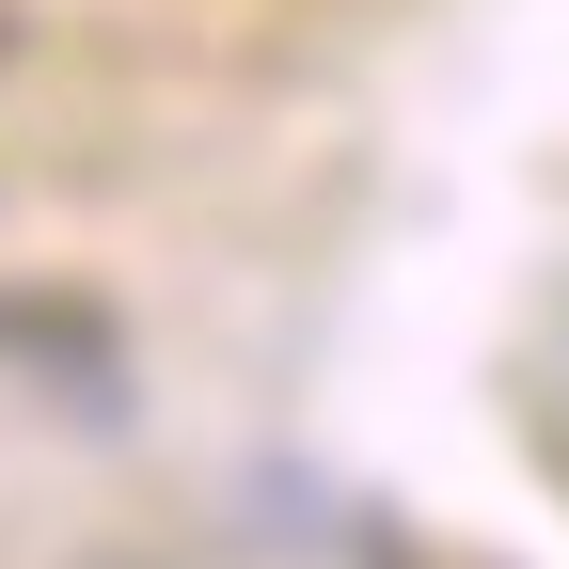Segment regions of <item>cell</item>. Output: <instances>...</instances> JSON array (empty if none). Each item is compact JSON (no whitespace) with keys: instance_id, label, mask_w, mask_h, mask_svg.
<instances>
[{"instance_id":"3","label":"cell","mask_w":569,"mask_h":569,"mask_svg":"<svg viewBox=\"0 0 569 569\" xmlns=\"http://www.w3.org/2000/svg\"><path fill=\"white\" fill-rule=\"evenodd\" d=\"M96 569H159V553H96Z\"/></svg>"},{"instance_id":"4","label":"cell","mask_w":569,"mask_h":569,"mask_svg":"<svg viewBox=\"0 0 569 569\" xmlns=\"http://www.w3.org/2000/svg\"><path fill=\"white\" fill-rule=\"evenodd\" d=\"M0 48H17V32H0Z\"/></svg>"},{"instance_id":"2","label":"cell","mask_w":569,"mask_h":569,"mask_svg":"<svg viewBox=\"0 0 569 569\" xmlns=\"http://www.w3.org/2000/svg\"><path fill=\"white\" fill-rule=\"evenodd\" d=\"M365 569H475V553H443V538H396V522H380V538H365Z\"/></svg>"},{"instance_id":"1","label":"cell","mask_w":569,"mask_h":569,"mask_svg":"<svg viewBox=\"0 0 569 569\" xmlns=\"http://www.w3.org/2000/svg\"><path fill=\"white\" fill-rule=\"evenodd\" d=\"M0 365L63 380L80 411H127V332H111V301H80V284H0Z\"/></svg>"}]
</instances>
